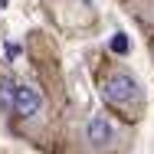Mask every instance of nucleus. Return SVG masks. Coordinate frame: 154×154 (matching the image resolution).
I'll return each mask as SVG.
<instances>
[{"mask_svg": "<svg viewBox=\"0 0 154 154\" xmlns=\"http://www.w3.org/2000/svg\"><path fill=\"white\" fill-rule=\"evenodd\" d=\"M10 118L23 134H33L39 125L49 122V98L33 82H13L10 85Z\"/></svg>", "mask_w": 154, "mask_h": 154, "instance_id": "obj_3", "label": "nucleus"}, {"mask_svg": "<svg viewBox=\"0 0 154 154\" xmlns=\"http://www.w3.org/2000/svg\"><path fill=\"white\" fill-rule=\"evenodd\" d=\"M125 7H128V13H134L144 26L154 30V0H125Z\"/></svg>", "mask_w": 154, "mask_h": 154, "instance_id": "obj_5", "label": "nucleus"}, {"mask_svg": "<svg viewBox=\"0 0 154 154\" xmlns=\"http://www.w3.org/2000/svg\"><path fill=\"white\" fill-rule=\"evenodd\" d=\"M46 17L66 33H85L95 26V7L92 0H43Z\"/></svg>", "mask_w": 154, "mask_h": 154, "instance_id": "obj_4", "label": "nucleus"}, {"mask_svg": "<svg viewBox=\"0 0 154 154\" xmlns=\"http://www.w3.org/2000/svg\"><path fill=\"white\" fill-rule=\"evenodd\" d=\"M131 138H134V125L122 122L108 108L98 115H89L82 125V148L89 154H122L128 151Z\"/></svg>", "mask_w": 154, "mask_h": 154, "instance_id": "obj_2", "label": "nucleus"}, {"mask_svg": "<svg viewBox=\"0 0 154 154\" xmlns=\"http://www.w3.org/2000/svg\"><path fill=\"white\" fill-rule=\"evenodd\" d=\"M122 3H125V0H122Z\"/></svg>", "mask_w": 154, "mask_h": 154, "instance_id": "obj_7", "label": "nucleus"}, {"mask_svg": "<svg viewBox=\"0 0 154 154\" xmlns=\"http://www.w3.org/2000/svg\"><path fill=\"white\" fill-rule=\"evenodd\" d=\"M95 89H98L102 105L112 115H118L122 122L138 125L148 115V92H144L138 72L131 66H125V62L108 59L98 69V75H95Z\"/></svg>", "mask_w": 154, "mask_h": 154, "instance_id": "obj_1", "label": "nucleus"}, {"mask_svg": "<svg viewBox=\"0 0 154 154\" xmlns=\"http://www.w3.org/2000/svg\"><path fill=\"white\" fill-rule=\"evenodd\" d=\"M148 49H151V59H154V36H151V43H148Z\"/></svg>", "mask_w": 154, "mask_h": 154, "instance_id": "obj_6", "label": "nucleus"}]
</instances>
